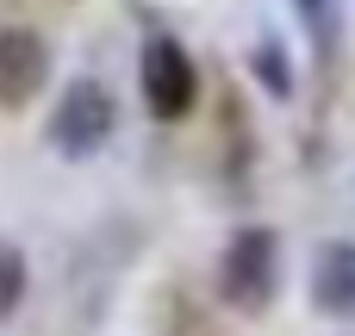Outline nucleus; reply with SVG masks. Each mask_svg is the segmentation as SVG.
I'll list each match as a JSON object with an SVG mask.
<instances>
[{
	"instance_id": "4",
	"label": "nucleus",
	"mask_w": 355,
	"mask_h": 336,
	"mask_svg": "<svg viewBox=\"0 0 355 336\" xmlns=\"http://www.w3.org/2000/svg\"><path fill=\"white\" fill-rule=\"evenodd\" d=\"M50 81V44L31 25H0V106L19 112Z\"/></svg>"
},
{
	"instance_id": "5",
	"label": "nucleus",
	"mask_w": 355,
	"mask_h": 336,
	"mask_svg": "<svg viewBox=\"0 0 355 336\" xmlns=\"http://www.w3.org/2000/svg\"><path fill=\"white\" fill-rule=\"evenodd\" d=\"M312 306L324 318H355V237H331L312 256Z\"/></svg>"
},
{
	"instance_id": "2",
	"label": "nucleus",
	"mask_w": 355,
	"mask_h": 336,
	"mask_svg": "<svg viewBox=\"0 0 355 336\" xmlns=\"http://www.w3.org/2000/svg\"><path fill=\"white\" fill-rule=\"evenodd\" d=\"M112 125H119L112 87L94 81V75H81V81L62 87V100H56V112H50V143L81 162V156H94V150L112 137Z\"/></svg>"
},
{
	"instance_id": "7",
	"label": "nucleus",
	"mask_w": 355,
	"mask_h": 336,
	"mask_svg": "<svg viewBox=\"0 0 355 336\" xmlns=\"http://www.w3.org/2000/svg\"><path fill=\"white\" fill-rule=\"evenodd\" d=\"M293 6H300L306 31H312L318 44H331V0H293Z\"/></svg>"
},
{
	"instance_id": "3",
	"label": "nucleus",
	"mask_w": 355,
	"mask_h": 336,
	"mask_svg": "<svg viewBox=\"0 0 355 336\" xmlns=\"http://www.w3.org/2000/svg\"><path fill=\"white\" fill-rule=\"evenodd\" d=\"M137 81H144V106L162 125L187 118L193 100H200V69H193V56H187L181 37H150L144 56H137Z\"/></svg>"
},
{
	"instance_id": "8",
	"label": "nucleus",
	"mask_w": 355,
	"mask_h": 336,
	"mask_svg": "<svg viewBox=\"0 0 355 336\" xmlns=\"http://www.w3.org/2000/svg\"><path fill=\"white\" fill-rule=\"evenodd\" d=\"M256 62H262V81H268L275 94H293V81H287V69H281V50H275V44H262V56H256Z\"/></svg>"
},
{
	"instance_id": "6",
	"label": "nucleus",
	"mask_w": 355,
	"mask_h": 336,
	"mask_svg": "<svg viewBox=\"0 0 355 336\" xmlns=\"http://www.w3.org/2000/svg\"><path fill=\"white\" fill-rule=\"evenodd\" d=\"M25 281H31V274H25V256H19V243H6V237H0V324L19 312V299H25Z\"/></svg>"
},
{
	"instance_id": "1",
	"label": "nucleus",
	"mask_w": 355,
	"mask_h": 336,
	"mask_svg": "<svg viewBox=\"0 0 355 336\" xmlns=\"http://www.w3.org/2000/svg\"><path fill=\"white\" fill-rule=\"evenodd\" d=\"M275 293H281V237L268 224L231 231V243L218 256V299L231 312H268Z\"/></svg>"
}]
</instances>
